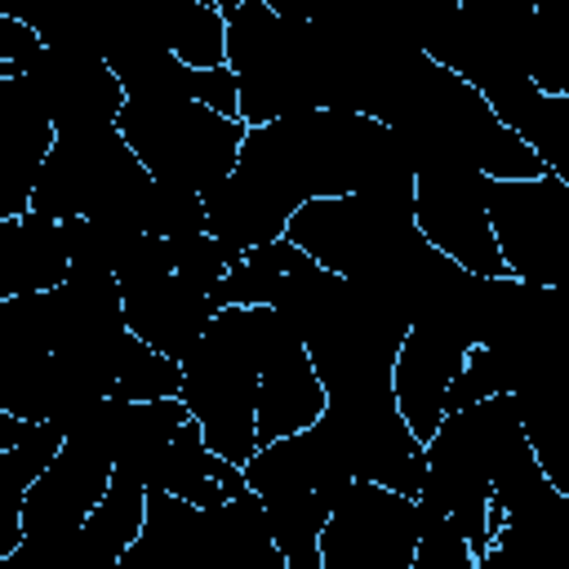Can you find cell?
<instances>
[{
    "instance_id": "7a4b0ae2",
    "label": "cell",
    "mask_w": 569,
    "mask_h": 569,
    "mask_svg": "<svg viewBox=\"0 0 569 569\" xmlns=\"http://www.w3.org/2000/svg\"><path fill=\"white\" fill-rule=\"evenodd\" d=\"M151 169L138 160V151L124 142V133L116 124L102 129H71L58 133L36 191H31V209L40 218H89L111 253V267L120 262V253L147 236V200H151Z\"/></svg>"
},
{
    "instance_id": "d6986e66",
    "label": "cell",
    "mask_w": 569,
    "mask_h": 569,
    "mask_svg": "<svg viewBox=\"0 0 569 569\" xmlns=\"http://www.w3.org/2000/svg\"><path fill=\"white\" fill-rule=\"evenodd\" d=\"M142 520H147V476L124 467V462H116V476H111L107 493L98 498V507L89 511V520H84V529L76 538L71 565L120 569V556L142 533Z\"/></svg>"
},
{
    "instance_id": "5bb4252c",
    "label": "cell",
    "mask_w": 569,
    "mask_h": 569,
    "mask_svg": "<svg viewBox=\"0 0 569 569\" xmlns=\"http://www.w3.org/2000/svg\"><path fill=\"white\" fill-rule=\"evenodd\" d=\"M58 124L22 76H0V218H22Z\"/></svg>"
},
{
    "instance_id": "6da1fadb",
    "label": "cell",
    "mask_w": 569,
    "mask_h": 569,
    "mask_svg": "<svg viewBox=\"0 0 569 569\" xmlns=\"http://www.w3.org/2000/svg\"><path fill=\"white\" fill-rule=\"evenodd\" d=\"M369 191L413 204V160L391 124L351 107H311L249 124L236 169L204 187L209 231L236 262L284 236L289 218L320 196Z\"/></svg>"
},
{
    "instance_id": "8992f818",
    "label": "cell",
    "mask_w": 569,
    "mask_h": 569,
    "mask_svg": "<svg viewBox=\"0 0 569 569\" xmlns=\"http://www.w3.org/2000/svg\"><path fill=\"white\" fill-rule=\"evenodd\" d=\"M111 476H116V458L93 436L67 431V445L58 449V458L27 489L22 547L9 556V565H18V560L71 565L76 538H80L89 511L98 507V498L107 493Z\"/></svg>"
},
{
    "instance_id": "5b68a950",
    "label": "cell",
    "mask_w": 569,
    "mask_h": 569,
    "mask_svg": "<svg viewBox=\"0 0 569 569\" xmlns=\"http://www.w3.org/2000/svg\"><path fill=\"white\" fill-rule=\"evenodd\" d=\"M116 129L160 182H187L196 191L222 182L244 147L249 124L222 116L196 98H129Z\"/></svg>"
},
{
    "instance_id": "3957f363",
    "label": "cell",
    "mask_w": 569,
    "mask_h": 569,
    "mask_svg": "<svg viewBox=\"0 0 569 569\" xmlns=\"http://www.w3.org/2000/svg\"><path fill=\"white\" fill-rule=\"evenodd\" d=\"M529 445L516 396L498 391L485 400H471L462 409H449L436 436L427 440V485L418 493L422 516H453L480 556L489 551V498L498 471Z\"/></svg>"
},
{
    "instance_id": "ba28073f",
    "label": "cell",
    "mask_w": 569,
    "mask_h": 569,
    "mask_svg": "<svg viewBox=\"0 0 569 569\" xmlns=\"http://www.w3.org/2000/svg\"><path fill=\"white\" fill-rule=\"evenodd\" d=\"M533 27V0H462L431 27L422 49L489 98L516 80H529Z\"/></svg>"
},
{
    "instance_id": "d4e9b609",
    "label": "cell",
    "mask_w": 569,
    "mask_h": 569,
    "mask_svg": "<svg viewBox=\"0 0 569 569\" xmlns=\"http://www.w3.org/2000/svg\"><path fill=\"white\" fill-rule=\"evenodd\" d=\"M147 231L151 236H196L209 231V209H204V191L187 187V182H151V200H147Z\"/></svg>"
},
{
    "instance_id": "9a60e30c",
    "label": "cell",
    "mask_w": 569,
    "mask_h": 569,
    "mask_svg": "<svg viewBox=\"0 0 569 569\" xmlns=\"http://www.w3.org/2000/svg\"><path fill=\"white\" fill-rule=\"evenodd\" d=\"M120 569H218L213 565V507H196L160 485H147V520Z\"/></svg>"
},
{
    "instance_id": "4316f807",
    "label": "cell",
    "mask_w": 569,
    "mask_h": 569,
    "mask_svg": "<svg viewBox=\"0 0 569 569\" xmlns=\"http://www.w3.org/2000/svg\"><path fill=\"white\" fill-rule=\"evenodd\" d=\"M40 49H44V40L27 22L0 13V76H22Z\"/></svg>"
},
{
    "instance_id": "e0dca14e",
    "label": "cell",
    "mask_w": 569,
    "mask_h": 569,
    "mask_svg": "<svg viewBox=\"0 0 569 569\" xmlns=\"http://www.w3.org/2000/svg\"><path fill=\"white\" fill-rule=\"evenodd\" d=\"M71 276V249L62 222L27 209L22 218H0V298L44 293Z\"/></svg>"
},
{
    "instance_id": "2e32d148",
    "label": "cell",
    "mask_w": 569,
    "mask_h": 569,
    "mask_svg": "<svg viewBox=\"0 0 569 569\" xmlns=\"http://www.w3.org/2000/svg\"><path fill=\"white\" fill-rule=\"evenodd\" d=\"M511 396L542 471L569 493V347L533 351Z\"/></svg>"
},
{
    "instance_id": "7402d4cb",
    "label": "cell",
    "mask_w": 569,
    "mask_h": 569,
    "mask_svg": "<svg viewBox=\"0 0 569 569\" xmlns=\"http://www.w3.org/2000/svg\"><path fill=\"white\" fill-rule=\"evenodd\" d=\"M262 502H267V520H271L276 547L284 551L289 569H325L320 533L329 525L333 502L320 489H276V493H262Z\"/></svg>"
},
{
    "instance_id": "8fae6325",
    "label": "cell",
    "mask_w": 569,
    "mask_h": 569,
    "mask_svg": "<svg viewBox=\"0 0 569 569\" xmlns=\"http://www.w3.org/2000/svg\"><path fill=\"white\" fill-rule=\"evenodd\" d=\"M27 89L40 98L58 133L71 129H102L116 124L120 107L129 102V89L111 71L107 58L80 53V49H40L36 62L22 71Z\"/></svg>"
},
{
    "instance_id": "4fadbf2b",
    "label": "cell",
    "mask_w": 569,
    "mask_h": 569,
    "mask_svg": "<svg viewBox=\"0 0 569 569\" xmlns=\"http://www.w3.org/2000/svg\"><path fill=\"white\" fill-rule=\"evenodd\" d=\"M120 293H124V325L173 360H182L204 338L218 311L213 298L191 280H182L178 271L129 276L120 280Z\"/></svg>"
},
{
    "instance_id": "ac0fdd59",
    "label": "cell",
    "mask_w": 569,
    "mask_h": 569,
    "mask_svg": "<svg viewBox=\"0 0 569 569\" xmlns=\"http://www.w3.org/2000/svg\"><path fill=\"white\" fill-rule=\"evenodd\" d=\"M147 485H160V489H169V493H178V498H187L196 507H218V502L253 489L240 462H231V458L209 449V440H204L196 418H187L178 427V436L169 440V449L151 467Z\"/></svg>"
},
{
    "instance_id": "484cf974",
    "label": "cell",
    "mask_w": 569,
    "mask_h": 569,
    "mask_svg": "<svg viewBox=\"0 0 569 569\" xmlns=\"http://www.w3.org/2000/svg\"><path fill=\"white\" fill-rule=\"evenodd\" d=\"M231 267H236V258L213 231H196V236H178L173 240V271L182 280H191L196 289H204V293H213V284Z\"/></svg>"
},
{
    "instance_id": "cb8c5ba5",
    "label": "cell",
    "mask_w": 569,
    "mask_h": 569,
    "mask_svg": "<svg viewBox=\"0 0 569 569\" xmlns=\"http://www.w3.org/2000/svg\"><path fill=\"white\" fill-rule=\"evenodd\" d=\"M111 396H120V400L182 396V360L164 356L160 347H151L133 329H124V338L116 347V391Z\"/></svg>"
},
{
    "instance_id": "52a82bcc",
    "label": "cell",
    "mask_w": 569,
    "mask_h": 569,
    "mask_svg": "<svg viewBox=\"0 0 569 569\" xmlns=\"http://www.w3.org/2000/svg\"><path fill=\"white\" fill-rule=\"evenodd\" d=\"M489 222L507 276L542 289H569V182L560 173L493 178Z\"/></svg>"
},
{
    "instance_id": "ffe728a7",
    "label": "cell",
    "mask_w": 569,
    "mask_h": 569,
    "mask_svg": "<svg viewBox=\"0 0 569 569\" xmlns=\"http://www.w3.org/2000/svg\"><path fill=\"white\" fill-rule=\"evenodd\" d=\"M489 102L542 156V164L569 182V98L542 93L533 80H516V84L489 93Z\"/></svg>"
},
{
    "instance_id": "83f0119b",
    "label": "cell",
    "mask_w": 569,
    "mask_h": 569,
    "mask_svg": "<svg viewBox=\"0 0 569 569\" xmlns=\"http://www.w3.org/2000/svg\"><path fill=\"white\" fill-rule=\"evenodd\" d=\"M458 4H462V0H422V9H427V13H431V18H436V22H440V18H445V13H453V9H458Z\"/></svg>"
},
{
    "instance_id": "9c48e42d",
    "label": "cell",
    "mask_w": 569,
    "mask_h": 569,
    "mask_svg": "<svg viewBox=\"0 0 569 569\" xmlns=\"http://www.w3.org/2000/svg\"><path fill=\"white\" fill-rule=\"evenodd\" d=\"M418 538V498L378 480H351L320 533V560L325 569H413Z\"/></svg>"
},
{
    "instance_id": "7c38bea8",
    "label": "cell",
    "mask_w": 569,
    "mask_h": 569,
    "mask_svg": "<svg viewBox=\"0 0 569 569\" xmlns=\"http://www.w3.org/2000/svg\"><path fill=\"white\" fill-rule=\"evenodd\" d=\"M329 405V391L311 365L302 333L276 311L267 347H262V387H258V445L307 431Z\"/></svg>"
},
{
    "instance_id": "44dd1931",
    "label": "cell",
    "mask_w": 569,
    "mask_h": 569,
    "mask_svg": "<svg viewBox=\"0 0 569 569\" xmlns=\"http://www.w3.org/2000/svg\"><path fill=\"white\" fill-rule=\"evenodd\" d=\"M0 13L27 22L49 49H80L98 58L111 49L102 0H0Z\"/></svg>"
},
{
    "instance_id": "603a6c76",
    "label": "cell",
    "mask_w": 569,
    "mask_h": 569,
    "mask_svg": "<svg viewBox=\"0 0 569 569\" xmlns=\"http://www.w3.org/2000/svg\"><path fill=\"white\" fill-rule=\"evenodd\" d=\"M160 40L191 67H227V9L213 0H160Z\"/></svg>"
},
{
    "instance_id": "277c9868",
    "label": "cell",
    "mask_w": 569,
    "mask_h": 569,
    "mask_svg": "<svg viewBox=\"0 0 569 569\" xmlns=\"http://www.w3.org/2000/svg\"><path fill=\"white\" fill-rule=\"evenodd\" d=\"M276 307H218L204 338L182 356V400L213 453L249 462L258 453L262 347Z\"/></svg>"
},
{
    "instance_id": "30bf717a",
    "label": "cell",
    "mask_w": 569,
    "mask_h": 569,
    "mask_svg": "<svg viewBox=\"0 0 569 569\" xmlns=\"http://www.w3.org/2000/svg\"><path fill=\"white\" fill-rule=\"evenodd\" d=\"M489 173L467 164H418L413 169V222L458 267L476 276H507L493 222H489Z\"/></svg>"
}]
</instances>
